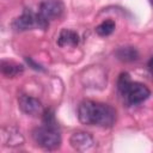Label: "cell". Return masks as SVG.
Segmentation results:
<instances>
[{
  "instance_id": "6da1fadb",
  "label": "cell",
  "mask_w": 153,
  "mask_h": 153,
  "mask_svg": "<svg viewBox=\"0 0 153 153\" xmlns=\"http://www.w3.org/2000/svg\"><path fill=\"white\" fill-rule=\"evenodd\" d=\"M78 118L82 124L106 128L115 123L116 111L109 104L82 100L78 106Z\"/></svg>"
},
{
  "instance_id": "7a4b0ae2",
  "label": "cell",
  "mask_w": 153,
  "mask_h": 153,
  "mask_svg": "<svg viewBox=\"0 0 153 153\" xmlns=\"http://www.w3.org/2000/svg\"><path fill=\"white\" fill-rule=\"evenodd\" d=\"M32 139L37 146L53 151L60 147L61 145V136L57 131L56 127L53 126H41L32 130Z\"/></svg>"
},
{
  "instance_id": "3957f363",
  "label": "cell",
  "mask_w": 153,
  "mask_h": 153,
  "mask_svg": "<svg viewBox=\"0 0 153 153\" xmlns=\"http://www.w3.org/2000/svg\"><path fill=\"white\" fill-rule=\"evenodd\" d=\"M48 25L49 22L45 18H43L39 14V12L35 13L30 8H25L23 13L12 22V27L16 31H26V30H32L35 27L45 30Z\"/></svg>"
},
{
  "instance_id": "277c9868",
  "label": "cell",
  "mask_w": 153,
  "mask_h": 153,
  "mask_svg": "<svg viewBox=\"0 0 153 153\" xmlns=\"http://www.w3.org/2000/svg\"><path fill=\"white\" fill-rule=\"evenodd\" d=\"M121 94L126 99L127 104L136 105V104H140V103L145 102L151 96V91L145 84L131 81Z\"/></svg>"
},
{
  "instance_id": "5b68a950",
  "label": "cell",
  "mask_w": 153,
  "mask_h": 153,
  "mask_svg": "<svg viewBox=\"0 0 153 153\" xmlns=\"http://www.w3.org/2000/svg\"><path fill=\"white\" fill-rule=\"evenodd\" d=\"M18 106L24 114L29 116L43 115V111H44L42 103L37 98L29 94H22L18 98Z\"/></svg>"
},
{
  "instance_id": "8992f818",
  "label": "cell",
  "mask_w": 153,
  "mask_h": 153,
  "mask_svg": "<svg viewBox=\"0 0 153 153\" xmlns=\"http://www.w3.org/2000/svg\"><path fill=\"white\" fill-rule=\"evenodd\" d=\"M71 146L78 151V152H86L90 151L94 146V139L93 136L87 131H74L69 137Z\"/></svg>"
},
{
  "instance_id": "52a82bcc",
  "label": "cell",
  "mask_w": 153,
  "mask_h": 153,
  "mask_svg": "<svg viewBox=\"0 0 153 153\" xmlns=\"http://www.w3.org/2000/svg\"><path fill=\"white\" fill-rule=\"evenodd\" d=\"M39 14L48 22L59 18L63 12V5L60 0H43L39 4Z\"/></svg>"
},
{
  "instance_id": "ba28073f",
  "label": "cell",
  "mask_w": 153,
  "mask_h": 153,
  "mask_svg": "<svg viewBox=\"0 0 153 153\" xmlns=\"http://www.w3.org/2000/svg\"><path fill=\"white\" fill-rule=\"evenodd\" d=\"M2 142L7 146H18V145H22L23 141H24V137L23 135L20 134V131L14 128V127H6V128H2Z\"/></svg>"
},
{
  "instance_id": "9c48e42d",
  "label": "cell",
  "mask_w": 153,
  "mask_h": 153,
  "mask_svg": "<svg viewBox=\"0 0 153 153\" xmlns=\"http://www.w3.org/2000/svg\"><path fill=\"white\" fill-rule=\"evenodd\" d=\"M79 44V35L71 29H62L57 37L59 47H76Z\"/></svg>"
},
{
  "instance_id": "30bf717a",
  "label": "cell",
  "mask_w": 153,
  "mask_h": 153,
  "mask_svg": "<svg viewBox=\"0 0 153 153\" xmlns=\"http://www.w3.org/2000/svg\"><path fill=\"white\" fill-rule=\"evenodd\" d=\"M115 55L118 60L123 62H131L137 60L139 51L134 47H121L115 51Z\"/></svg>"
},
{
  "instance_id": "8fae6325",
  "label": "cell",
  "mask_w": 153,
  "mask_h": 153,
  "mask_svg": "<svg viewBox=\"0 0 153 153\" xmlns=\"http://www.w3.org/2000/svg\"><path fill=\"white\" fill-rule=\"evenodd\" d=\"M23 71H24V67L22 65L14 63L12 61H2L1 62V72L7 78L17 76L18 74L23 73Z\"/></svg>"
},
{
  "instance_id": "7c38bea8",
  "label": "cell",
  "mask_w": 153,
  "mask_h": 153,
  "mask_svg": "<svg viewBox=\"0 0 153 153\" xmlns=\"http://www.w3.org/2000/svg\"><path fill=\"white\" fill-rule=\"evenodd\" d=\"M115 27H116L115 22L111 20V19H106V20L102 22L98 26H96L94 30H96V33H97V35H99V36H102V37H105V36L111 35V33L114 32Z\"/></svg>"
},
{
  "instance_id": "4fadbf2b",
  "label": "cell",
  "mask_w": 153,
  "mask_h": 153,
  "mask_svg": "<svg viewBox=\"0 0 153 153\" xmlns=\"http://www.w3.org/2000/svg\"><path fill=\"white\" fill-rule=\"evenodd\" d=\"M130 82H131V80H130L129 74H128V73H121L120 76H118V80H117V88H118V92L122 93V92L127 88V86H128Z\"/></svg>"
},
{
  "instance_id": "5bb4252c",
  "label": "cell",
  "mask_w": 153,
  "mask_h": 153,
  "mask_svg": "<svg viewBox=\"0 0 153 153\" xmlns=\"http://www.w3.org/2000/svg\"><path fill=\"white\" fill-rule=\"evenodd\" d=\"M148 67L151 71H153V57H151V60L148 61Z\"/></svg>"
},
{
  "instance_id": "9a60e30c",
  "label": "cell",
  "mask_w": 153,
  "mask_h": 153,
  "mask_svg": "<svg viewBox=\"0 0 153 153\" xmlns=\"http://www.w3.org/2000/svg\"><path fill=\"white\" fill-rule=\"evenodd\" d=\"M149 2L152 4V6H153V0H149Z\"/></svg>"
}]
</instances>
